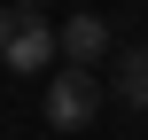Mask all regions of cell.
I'll return each instance as SVG.
<instances>
[{"label": "cell", "mask_w": 148, "mask_h": 140, "mask_svg": "<svg viewBox=\"0 0 148 140\" xmlns=\"http://www.w3.org/2000/svg\"><path fill=\"white\" fill-rule=\"evenodd\" d=\"M23 8H47V0H23Z\"/></svg>", "instance_id": "5b68a950"}, {"label": "cell", "mask_w": 148, "mask_h": 140, "mask_svg": "<svg viewBox=\"0 0 148 140\" xmlns=\"http://www.w3.org/2000/svg\"><path fill=\"white\" fill-rule=\"evenodd\" d=\"M117 101L125 109H148V47H125L117 55Z\"/></svg>", "instance_id": "277c9868"}, {"label": "cell", "mask_w": 148, "mask_h": 140, "mask_svg": "<svg viewBox=\"0 0 148 140\" xmlns=\"http://www.w3.org/2000/svg\"><path fill=\"white\" fill-rule=\"evenodd\" d=\"M94 117H101V86H94V70H86V62L55 70V78H47V125H55V132H86Z\"/></svg>", "instance_id": "7a4b0ae2"}, {"label": "cell", "mask_w": 148, "mask_h": 140, "mask_svg": "<svg viewBox=\"0 0 148 140\" xmlns=\"http://www.w3.org/2000/svg\"><path fill=\"white\" fill-rule=\"evenodd\" d=\"M47 55H62L55 47V31L39 23V8H0V62L16 70V78H31V70H47Z\"/></svg>", "instance_id": "6da1fadb"}, {"label": "cell", "mask_w": 148, "mask_h": 140, "mask_svg": "<svg viewBox=\"0 0 148 140\" xmlns=\"http://www.w3.org/2000/svg\"><path fill=\"white\" fill-rule=\"evenodd\" d=\"M55 47H62V62H86V70H94V62L109 55V23H101V16H70V23L55 31Z\"/></svg>", "instance_id": "3957f363"}]
</instances>
